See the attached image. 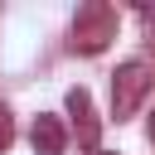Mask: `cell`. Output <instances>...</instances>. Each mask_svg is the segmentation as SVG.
<instances>
[{"instance_id":"obj_5","label":"cell","mask_w":155,"mask_h":155,"mask_svg":"<svg viewBox=\"0 0 155 155\" xmlns=\"http://www.w3.org/2000/svg\"><path fill=\"white\" fill-rule=\"evenodd\" d=\"M10 140H15V116H10V107L0 102V155L10 150Z\"/></svg>"},{"instance_id":"obj_6","label":"cell","mask_w":155,"mask_h":155,"mask_svg":"<svg viewBox=\"0 0 155 155\" xmlns=\"http://www.w3.org/2000/svg\"><path fill=\"white\" fill-rule=\"evenodd\" d=\"M150 140H155V116H150Z\"/></svg>"},{"instance_id":"obj_2","label":"cell","mask_w":155,"mask_h":155,"mask_svg":"<svg viewBox=\"0 0 155 155\" xmlns=\"http://www.w3.org/2000/svg\"><path fill=\"white\" fill-rule=\"evenodd\" d=\"M145 92H150V68L145 63H121L116 68V78H111V111H116V121H126L140 102H145Z\"/></svg>"},{"instance_id":"obj_1","label":"cell","mask_w":155,"mask_h":155,"mask_svg":"<svg viewBox=\"0 0 155 155\" xmlns=\"http://www.w3.org/2000/svg\"><path fill=\"white\" fill-rule=\"evenodd\" d=\"M107 39H116V10L111 5H82L73 15V48L78 53H102Z\"/></svg>"},{"instance_id":"obj_3","label":"cell","mask_w":155,"mask_h":155,"mask_svg":"<svg viewBox=\"0 0 155 155\" xmlns=\"http://www.w3.org/2000/svg\"><path fill=\"white\" fill-rule=\"evenodd\" d=\"M29 140H34V155H63L68 131H63V121H58V116H34Z\"/></svg>"},{"instance_id":"obj_4","label":"cell","mask_w":155,"mask_h":155,"mask_svg":"<svg viewBox=\"0 0 155 155\" xmlns=\"http://www.w3.org/2000/svg\"><path fill=\"white\" fill-rule=\"evenodd\" d=\"M68 111L78 116V136H82V145L92 150V145H97V116H92V97H87V87H73V92H68Z\"/></svg>"}]
</instances>
